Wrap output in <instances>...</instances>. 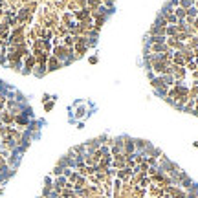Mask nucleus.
Listing matches in <instances>:
<instances>
[{
  "mask_svg": "<svg viewBox=\"0 0 198 198\" xmlns=\"http://www.w3.org/2000/svg\"><path fill=\"white\" fill-rule=\"evenodd\" d=\"M68 53H70V50L64 48V46H57V48H55V57H59V59H61V57H66Z\"/></svg>",
  "mask_w": 198,
  "mask_h": 198,
  "instance_id": "f257e3e1",
  "label": "nucleus"
},
{
  "mask_svg": "<svg viewBox=\"0 0 198 198\" xmlns=\"http://www.w3.org/2000/svg\"><path fill=\"white\" fill-rule=\"evenodd\" d=\"M48 66H50L48 70H57V68H59V61H57V57H50V59H48Z\"/></svg>",
  "mask_w": 198,
  "mask_h": 198,
  "instance_id": "f03ea898",
  "label": "nucleus"
},
{
  "mask_svg": "<svg viewBox=\"0 0 198 198\" xmlns=\"http://www.w3.org/2000/svg\"><path fill=\"white\" fill-rule=\"evenodd\" d=\"M33 64H35V61H33V57H28V61H26V66H28V70H30V68H31Z\"/></svg>",
  "mask_w": 198,
  "mask_h": 198,
  "instance_id": "7ed1b4c3",
  "label": "nucleus"
},
{
  "mask_svg": "<svg viewBox=\"0 0 198 198\" xmlns=\"http://www.w3.org/2000/svg\"><path fill=\"white\" fill-rule=\"evenodd\" d=\"M17 123H20V125H26V118H22V116H17Z\"/></svg>",
  "mask_w": 198,
  "mask_h": 198,
  "instance_id": "20e7f679",
  "label": "nucleus"
},
{
  "mask_svg": "<svg viewBox=\"0 0 198 198\" xmlns=\"http://www.w3.org/2000/svg\"><path fill=\"white\" fill-rule=\"evenodd\" d=\"M72 42H74V39H72V37H66V44H68V46H70Z\"/></svg>",
  "mask_w": 198,
  "mask_h": 198,
  "instance_id": "39448f33",
  "label": "nucleus"
},
{
  "mask_svg": "<svg viewBox=\"0 0 198 198\" xmlns=\"http://www.w3.org/2000/svg\"><path fill=\"white\" fill-rule=\"evenodd\" d=\"M0 165H4V158L2 156H0Z\"/></svg>",
  "mask_w": 198,
  "mask_h": 198,
  "instance_id": "423d86ee",
  "label": "nucleus"
},
{
  "mask_svg": "<svg viewBox=\"0 0 198 198\" xmlns=\"http://www.w3.org/2000/svg\"><path fill=\"white\" fill-rule=\"evenodd\" d=\"M0 195H2V191H0Z\"/></svg>",
  "mask_w": 198,
  "mask_h": 198,
  "instance_id": "0eeeda50",
  "label": "nucleus"
}]
</instances>
